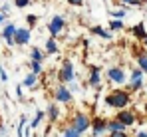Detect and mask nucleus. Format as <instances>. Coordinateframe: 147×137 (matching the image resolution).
Wrapping results in <instances>:
<instances>
[{
    "mask_svg": "<svg viewBox=\"0 0 147 137\" xmlns=\"http://www.w3.org/2000/svg\"><path fill=\"white\" fill-rule=\"evenodd\" d=\"M105 103H107L109 107L123 109V107L129 103V93H127V91H121V90H115V91H111V93L105 97Z\"/></svg>",
    "mask_w": 147,
    "mask_h": 137,
    "instance_id": "obj_1",
    "label": "nucleus"
},
{
    "mask_svg": "<svg viewBox=\"0 0 147 137\" xmlns=\"http://www.w3.org/2000/svg\"><path fill=\"white\" fill-rule=\"evenodd\" d=\"M16 30H18V28H16L14 24H6V26H4V30H2V38H4V42H6L8 46H14V44H16V42H14Z\"/></svg>",
    "mask_w": 147,
    "mask_h": 137,
    "instance_id": "obj_2",
    "label": "nucleus"
},
{
    "mask_svg": "<svg viewBox=\"0 0 147 137\" xmlns=\"http://www.w3.org/2000/svg\"><path fill=\"white\" fill-rule=\"evenodd\" d=\"M72 127H76L80 133H84L88 127H90V119H88V115H84V113H78L76 117H74V125Z\"/></svg>",
    "mask_w": 147,
    "mask_h": 137,
    "instance_id": "obj_3",
    "label": "nucleus"
},
{
    "mask_svg": "<svg viewBox=\"0 0 147 137\" xmlns=\"http://www.w3.org/2000/svg\"><path fill=\"white\" fill-rule=\"evenodd\" d=\"M60 80L62 82H72L74 80V66H72V62H64L62 64V70H60Z\"/></svg>",
    "mask_w": 147,
    "mask_h": 137,
    "instance_id": "obj_4",
    "label": "nucleus"
},
{
    "mask_svg": "<svg viewBox=\"0 0 147 137\" xmlns=\"http://www.w3.org/2000/svg\"><path fill=\"white\" fill-rule=\"evenodd\" d=\"M64 18H62V16H54V18H52V20H50V24H48V30H50V34H52V36H58V34H60V30H62V28H64Z\"/></svg>",
    "mask_w": 147,
    "mask_h": 137,
    "instance_id": "obj_5",
    "label": "nucleus"
},
{
    "mask_svg": "<svg viewBox=\"0 0 147 137\" xmlns=\"http://www.w3.org/2000/svg\"><path fill=\"white\" fill-rule=\"evenodd\" d=\"M14 42L18 46H24L30 42V30L28 28H18L16 30V36H14Z\"/></svg>",
    "mask_w": 147,
    "mask_h": 137,
    "instance_id": "obj_6",
    "label": "nucleus"
},
{
    "mask_svg": "<svg viewBox=\"0 0 147 137\" xmlns=\"http://www.w3.org/2000/svg\"><path fill=\"white\" fill-rule=\"evenodd\" d=\"M56 99L62 101V103H70V101H72V93L66 90V86H60V88L56 90Z\"/></svg>",
    "mask_w": 147,
    "mask_h": 137,
    "instance_id": "obj_7",
    "label": "nucleus"
},
{
    "mask_svg": "<svg viewBox=\"0 0 147 137\" xmlns=\"http://www.w3.org/2000/svg\"><path fill=\"white\" fill-rule=\"evenodd\" d=\"M107 76H109V80H113V82H117V84H123V82H125V74H123L121 68H111L107 72Z\"/></svg>",
    "mask_w": 147,
    "mask_h": 137,
    "instance_id": "obj_8",
    "label": "nucleus"
},
{
    "mask_svg": "<svg viewBox=\"0 0 147 137\" xmlns=\"http://www.w3.org/2000/svg\"><path fill=\"white\" fill-rule=\"evenodd\" d=\"M117 119L121 121L123 125L127 127V125H131L133 121H135V115L131 113V111H119V115H117Z\"/></svg>",
    "mask_w": 147,
    "mask_h": 137,
    "instance_id": "obj_9",
    "label": "nucleus"
},
{
    "mask_svg": "<svg viewBox=\"0 0 147 137\" xmlns=\"http://www.w3.org/2000/svg\"><path fill=\"white\" fill-rule=\"evenodd\" d=\"M107 129V123L103 119H96L94 121V137H99V133H103Z\"/></svg>",
    "mask_w": 147,
    "mask_h": 137,
    "instance_id": "obj_10",
    "label": "nucleus"
},
{
    "mask_svg": "<svg viewBox=\"0 0 147 137\" xmlns=\"http://www.w3.org/2000/svg\"><path fill=\"white\" fill-rule=\"evenodd\" d=\"M107 129H109L111 133H119V131L125 129V125H123L119 119H113V121H109V123H107Z\"/></svg>",
    "mask_w": 147,
    "mask_h": 137,
    "instance_id": "obj_11",
    "label": "nucleus"
},
{
    "mask_svg": "<svg viewBox=\"0 0 147 137\" xmlns=\"http://www.w3.org/2000/svg\"><path fill=\"white\" fill-rule=\"evenodd\" d=\"M131 32H133V34L139 38V40H143V42L147 40V32H145V26H143V22H139L135 28H133V30H131Z\"/></svg>",
    "mask_w": 147,
    "mask_h": 137,
    "instance_id": "obj_12",
    "label": "nucleus"
},
{
    "mask_svg": "<svg viewBox=\"0 0 147 137\" xmlns=\"http://www.w3.org/2000/svg\"><path fill=\"white\" fill-rule=\"evenodd\" d=\"M92 32H94V34H98V36H101V38H105V40H109V38H111V34H109L107 30H103L101 26H94V28H92Z\"/></svg>",
    "mask_w": 147,
    "mask_h": 137,
    "instance_id": "obj_13",
    "label": "nucleus"
},
{
    "mask_svg": "<svg viewBox=\"0 0 147 137\" xmlns=\"http://www.w3.org/2000/svg\"><path fill=\"white\" fill-rule=\"evenodd\" d=\"M36 80H38L36 74H28V76L24 78V86L26 88H34V86H36Z\"/></svg>",
    "mask_w": 147,
    "mask_h": 137,
    "instance_id": "obj_14",
    "label": "nucleus"
},
{
    "mask_svg": "<svg viewBox=\"0 0 147 137\" xmlns=\"http://www.w3.org/2000/svg\"><path fill=\"white\" fill-rule=\"evenodd\" d=\"M99 84V70L94 68L92 70V76H90V86H98Z\"/></svg>",
    "mask_w": 147,
    "mask_h": 137,
    "instance_id": "obj_15",
    "label": "nucleus"
},
{
    "mask_svg": "<svg viewBox=\"0 0 147 137\" xmlns=\"http://www.w3.org/2000/svg\"><path fill=\"white\" fill-rule=\"evenodd\" d=\"M46 52L48 54H56L58 52V46H56V40L54 38H50L48 42H46Z\"/></svg>",
    "mask_w": 147,
    "mask_h": 137,
    "instance_id": "obj_16",
    "label": "nucleus"
},
{
    "mask_svg": "<svg viewBox=\"0 0 147 137\" xmlns=\"http://www.w3.org/2000/svg\"><path fill=\"white\" fill-rule=\"evenodd\" d=\"M30 56H32V62H42V58H44L42 50H38V48H34V50L30 52Z\"/></svg>",
    "mask_w": 147,
    "mask_h": 137,
    "instance_id": "obj_17",
    "label": "nucleus"
},
{
    "mask_svg": "<svg viewBox=\"0 0 147 137\" xmlns=\"http://www.w3.org/2000/svg\"><path fill=\"white\" fill-rule=\"evenodd\" d=\"M80 135H82V133H80L76 127H68V129L64 131V137H80Z\"/></svg>",
    "mask_w": 147,
    "mask_h": 137,
    "instance_id": "obj_18",
    "label": "nucleus"
},
{
    "mask_svg": "<svg viewBox=\"0 0 147 137\" xmlns=\"http://www.w3.org/2000/svg\"><path fill=\"white\" fill-rule=\"evenodd\" d=\"M42 117H44V111H38V113H36V117L32 119V123H30V127H32V129H34V127H38V123L42 121Z\"/></svg>",
    "mask_w": 147,
    "mask_h": 137,
    "instance_id": "obj_19",
    "label": "nucleus"
},
{
    "mask_svg": "<svg viewBox=\"0 0 147 137\" xmlns=\"http://www.w3.org/2000/svg\"><path fill=\"white\" fill-rule=\"evenodd\" d=\"M48 115H50V119L54 121V119H58V107L56 105H50L48 107Z\"/></svg>",
    "mask_w": 147,
    "mask_h": 137,
    "instance_id": "obj_20",
    "label": "nucleus"
},
{
    "mask_svg": "<svg viewBox=\"0 0 147 137\" xmlns=\"http://www.w3.org/2000/svg\"><path fill=\"white\" fill-rule=\"evenodd\" d=\"M109 28H111V30H121V28H123V22L115 18V20H111V22H109Z\"/></svg>",
    "mask_w": 147,
    "mask_h": 137,
    "instance_id": "obj_21",
    "label": "nucleus"
},
{
    "mask_svg": "<svg viewBox=\"0 0 147 137\" xmlns=\"http://www.w3.org/2000/svg\"><path fill=\"white\" fill-rule=\"evenodd\" d=\"M141 74H143V70H133L131 72V82H135V80H141Z\"/></svg>",
    "mask_w": 147,
    "mask_h": 137,
    "instance_id": "obj_22",
    "label": "nucleus"
},
{
    "mask_svg": "<svg viewBox=\"0 0 147 137\" xmlns=\"http://www.w3.org/2000/svg\"><path fill=\"white\" fill-rule=\"evenodd\" d=\"M24 125H26V117H22L20 125H18V137H24Z\"/></svg>",
    "mask_w": 147,
    "mask_h": 137,
    "instance_id": "obj_23",
    "label": "nucleus"
},
{
    "mask_svg": "<svg viewBox=\"0 0 147 137\" xmlns=\"http://www.w3.org/2000/svg\"><path fill=\"white\" fill-rule=\"evenodd\" d=\"M40 72H42V66H40V62H32V74H36V76H38Z\"/></svg>",
    "mask_w": 147,
    "mask_h": 137,
    "instance_id": "obj_24",
    "label": "nucleus"
},
{
    "mask_svg": "<svg viewBox=\"0 0 147 137\" xmlns=\"http://www.w3.org/2000/svg\"><path fill=\"white\" fill-rule=\"evenodd\" d=\"M139 66L143 72H147V56H139Z\"/></svg>",
    "mask_w": 147,
    "mask_h": 137,
    "instance_id": "obj_25",
    "label": "nucleus"
},
{
    "mask_svg": "<svg viewBox=\"0 0 147 137\" xmlns=\"http://www.w3.org/2000/svg\"><path fill=\"white\" fill-rule=\"evenodd\" d=\"M26 20H28V24H30V26H36V22H38V16L30 14V16H26Z\"/></svg>",
    "mask_w": 147,
    "mask_h": 137,
    "instance_id": "obj_26",
    "label": "nucleus"
},
{
    "mask_svg": "<svg viewBox=\"0 0 147 137\" xmlns=\"http://www.w3.org/2000/svg\"><path fill=\"white\" fill-rule=\"evenodd\" d=\"M14 4H16L18 8H24V6H28V4H30V0H14Z\"/></svg>",
    "mask_w": 147,
    "mask_h": 137,
    "instance_id": "obj_27",
    "label": "nucleus"
},
{
    "mask_svg": "<svg viewBox=\"0 0 147 137\" xmlns=\"http://www.w3.org/2000/svg\"><path fill=\"white\" fill-rule=\"evenodd\" d=\"M143 84H141V80H135V82H131V90H139Z\"/></svg>",
    "mask_w": 147,
    "mask_h": 137,
    "instance_id": "obj_28",
    "label": "nucleus"
},
{
    "mask_svg": "<svg viewBox=\"0 0 147 137\" xmlns=\"http://www.w3.org/2000/svg\"><path fill=\"white\" fill-rule=\"evenodd\" d=\"M111 16H115V18L119 20V18H123V16H125V10H117V12H111Z\"/></svg>",
    "mask_w": 147,
    "mask_h": 137,
    "instance_id": "obj_29",
    "label": "nucleus"
},
{
    "mask_svg": "<svg viewBox=\"0 0 147 137\" xmlns=\"http://www.w3.org/2000/svg\"><path fill=\"white\" fill-rule=\"evenodd\" d=\"M0 80H2V82H6V80H8V76H6L4 68H0Z\"/></svg>",
    "mask_w": 147,
    "mask_h": 137,
    "instance_id": "obj_30",
    "label": "nucleus"
},
{
    "mask_svg": "<svg viewBox=\"0 0 147 137\" xmlns=\"http://www.w3.org/2000/svg\"><path fill=\"white\" fill-rule=\"evenodd\" d=\"M70 4H74V6H82L84 4V0H68Z\"/></svg>",
    "mask_w": 147,
    "mask_h": 137,
    "instance_id": "obj_31",
    "label": "nucleus"
},
{
    "mask_svg": "<svg viewBox=\"0 0 147 137\" xmlns=\"http://www.w3.org/2000/svg\"><path fill=\"white\" fill-rule=\"evenodd\" d=\"M125 4H141V0H121Z\"/></svg>",
    "mask_w": 147,
    "mask_h": 137,
    "instance_id": "obj_32",
    "label": "nucleus"
},
{
    "mask_svg": "<svg viewBox=\"0 0 147 137\" xmlns=\"http://www.w3.org/2000/svg\"><path fill=\"white\" fill-rule=\"evenodd\" d=\"M109 137H127L123 131H119V133H109Z\"/></svg>",
    "mask_w": 147,
    "mask_h": 137,
    "instance_id": "obj_33",
    "label": "nucleus"
},
{
    "mask_svg": "<svg viewBox=\"0 0 147 137\" xmlns=\"http://www.w3.org/2000/svg\"><path fill=\"white\" fill-rule=\"evenodd\" d=\"M0 10H2V14H6V12H8V10H10V8H8V6H6V4H4V6H0Z\"/></svg>",
    "mask_w": 147,
    "mask_h": 137,
    "instance_id": "obj_34",
    "label": "nucleus"
},
{
    "mask_svg": "<svg viewBox=\"0 0 147 137\" xmlns=\"http://www.w3.org/2000/svg\"><path fill=\"white\" fill-rule=\"evenodd\" d=\"M4 20H6V14H2V12H0V24H4Z\"/></svg>",
    "mask_w": 147,
    "mask_h": 137,
    "instance_id": "obj_35",
    "label": "nucleus"
},
{
    "mask_svg": "<svg viewBox=\"0 0 147 137\" xmlns=\"http://www.w3.org/2000/svg\"><path fill=\"white\" fill-rule=\"evenodd\" d=\"M137 137H147V133H143V131H141V133H137Z\"/></svg>",
    "mask_w": 147,
    "mask_h": 137,
    "instance_id": "obj_36",
    "label": "nucleus"
},
{
    "mask_svg": "<svg viewBox=\"0 0 147 137\" xmlns=\"http://www.w3.org/2000/svg\"><path fill=\"white\" fill-rule=\"evenodd\" d=\"M145 46H147V40H145Z\"/></svg>",
    "mask_w": 147,
    "mask_h": 137,
    "instance_id": "obj_37",
    "label": "nucleus"
},
{
    "mask_svg": "<svg viewBox=\"0 0 147 137\" xmlns=\"http://www.w3.org/2000/svg\"><path fill=\"white\" fill-rule=\"evenodd\" d=\"M145 109H147V105H145Z\"/></svg>",
    "mask_w": 147,
    "mask_h": 137,
    "instance_id": "obj_38",
    "label": "nucleus"
}]
</instances>
